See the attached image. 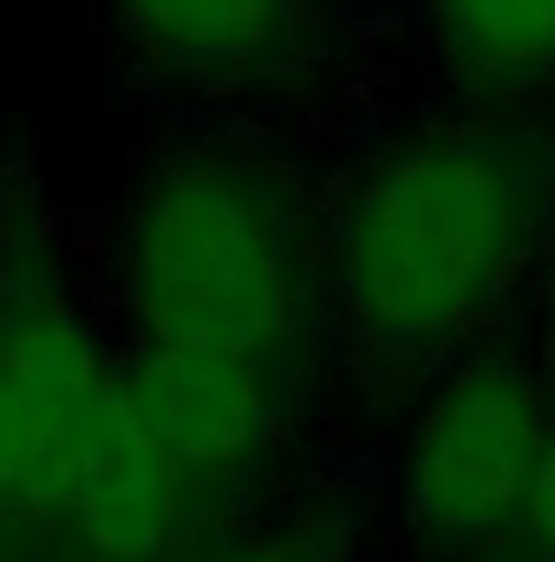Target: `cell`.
I'll return each mask as SVG.
<instances>
[{"label":"cell","instance_id":"cell-13","mask_svg":"<svg viewBox=\"0 0 555 562\" xmlns=\"http://www.w3.org/2000/svg\"><path fill=\"white\" fill-rule=\"evenodd\" d=\"M33 562H46V557H39V550H33Z\"/></svg>","mask_w":555,"mask_h":562},{"label":"cell","instance_id":"cell-9","mask_svg":"<svg viewBox=\"0 0 555 562\" xmlns=\"http://www.w3.org/2000/svg\"><path fill=\"white\" fill-rule=\"evenodd\" d=\"M190 562H347V537L314 510H256L216 530Z\"/></svg>","mask_w":555,"mask_h":562},{"label":"cell","instance_id":"cell-8","mask_svg":"<svg viewBox=\"0 0 555 562\" xmlns=\"http://www.w3.org/2000/svg\"><path fill=\"white\" fill-rule=\"evenodd\" d=\"M424 33L464 105L536 112L555 92V0H424Z\"/></svg>","mask_w":555,"mask_h":562},{"label":"cell","instance_id":"cell-1","mask_svg":"<svg viewBox=\"0 0 555 562\" xmlns=\"http://www.w3.org/2000/svg\"><path fill=\"white\" fill-rule=\"evenodd\" d=\"M555 256V132L457 105L373 144L327 203L333 327L399 367H444Z\"/></svg>","mask_w":555,"mask_h":562},{"label":"cell","instance_id":"cell-10","mask_svg":"<svg viewBox=\"0 0 555 562\" xmlns=\"http://www.w3.org/2000/svg\"><path fill=\"white\" fill-rule=\"evenodd\" d=\"M517 562H555V425H550V445H543V464H536L530 510H523V543H517Z\"/></svg>","mask_w":555,"mask_h":562},{"label":"cell","instance_id":"cell-7","mask_svg":"<svg viewBox=\"0 0 555 562\" xmlns=\"http://www.w3.org/2000/svg\"><path fill=\"white\" fill-rule=\"evenodd\" d=\"M105 20L144 79L190 99L287 92L314 46V0H105Z\"/></svg>","mask_w":555,"mask_h":562},{"label":"cell","instance_id":"cell-11","mask_svg":"<svg viewBox=\"0 0 555 562\" xmlns=\"http://www.w3.org/2000/svg\"><path fill=\"white\" fill-rule=\"evenodd\" d=\"M536 367L550 373V386H555V256L543 269V307H536Z\"/></svg>","mask_w":555,"mask_h":562},{"label":"cell","instance_id":"cell-4","mask_svg":"<svg viewBox=\"0 0 555 562\" xmlns=\"http://www.w3.org/2000/svg\"><path fill=\"white\" fill-rule=\"evenodd\" d=\"M555 425V386L530 353L471 347L438 367L393 451V517L431 562H503Z\"/></svg>","mask_w":555,"mask_h":562},{"label":"cell","instance_id":"cell-12","mask_svg":"<svg viewBox=\"0 0 555 562\" xmlns=\"http://www.w3.org/2000/svg\"><path fill=\"white\" fill-rule=\"evenodd\" d=\"M0 562H33V543H26L13 524H0Z\"/></svg>","mask_w":555,"mask_h":562},{"label":"cell","instance_id":"cell-2","mask_svg":"<svg viewBox=\"0 0 555 562\" xmlns=\"http://www.w3.org/2000/svg\"><path fill=\"white\" fill-rule=\"evenodd\" d=\"M105 288L125 353H183L314 380L333 327L327 210L256 138L163 144L118 196Z\"/></svg>","mask_w":555,"mask_h":562},{"label":"cell","instance_id":"cell-6","mask_svg":"<svg viewBox=\"0 0 555 562\" xmlns=\"http://www.w3.org/2000/svg\"><path fill=\"white\" fill-rule=\"evenodd\" d=\"M216 530L209 504L190 491L163 438L144 425L125 380L72 458L33 550L46 562H190Z\"/></svg>","mask_w":555,"mask_h":562},{"label":"cell","instance_id":"cell-3","mask_svg":"<svg viewBox=\"0 0 555 562\" xmlns=\"http://www.w3.org/2000/svg\"><path fill=\"white\" fill-rule=\"evenodd\" d=\"M125 380V347L86 301L66 223L26 157L0 164V524L39 537L72 458Z\"/></svg>","mask_w":555,"mask_h":562},{"label":"cell","instance_id":"cell-5","mask_svg":"<svg viewBox=\"0 0 555 562\" xmlns=\"http://www.w3.org/2000/svg\"><path fill=\"white\" fill-rule=\"evenodd\" d=\"M125 393L177 458V471L190 477V491L209 504V517L242 524L256 517V497L287 464L307 386L223 360L125 353Z\"/></svg>","mask_w":555,"mask_h":562}]
</instances>
